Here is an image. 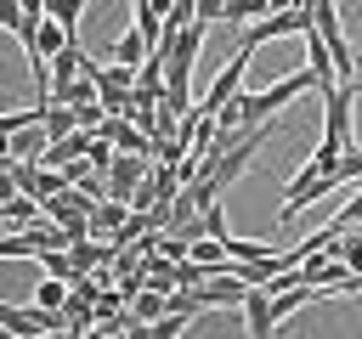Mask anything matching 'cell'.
Wrapping results in <instances>:
<instances>
[{"label":"cell","mask_w":362,"mask_h":339,"mask_svg":"<svg viewBox=\"0 0 362 339\" xmlns=\"http://www.w3.org/2000/svg\"><path fill=\"white\" fill-rule=\"evenodd\" d=\"M79 11H85V0H45V17H57L68 34H79Z\"/></svg>","instance_id":"obj_8"},{"label":"cell","mask_w":362,"mask_h":339,"mask_svg":"<svg viewBox=\"0 0 362 339\" xmlns=\"http://www.w3.org/2000/svg\"><path fill=\"white\" fill-rule=\"evenodd\" d=\"M249 56H255V51H249V45H238V56H232V62L221 68V79L209 85V102H198L204 113H221V107H226V102L238 96V85H243V68H249Z\"/></svg>","instance_id":"obj_2"},{"label":"cell","mask_w":362,"mask_h":339,"mask_svg":"<svg viewBox=\"0 0 362 339\" xmlns=\"http://www.w3.org/2000/svg\"><path fill=\"white\" fill-rule=\"evenodd\" d=\"M79 73H85V51H79V34H74V40H68V45H62V51L51 56V90L74 85Z\"/></svg>","instance_id":"obj_4"},{"label":"cell","mask_w":362,"mask_h":339,"mask_svg":"<svg viewBox=\"0 0 362 339\" xmlns=\"http://www.w3.org/2000/svg\"><path fill=\"white\" fill-rule=\"evenodd\" d=\"M147 51H153V45H147V34H141V28H130V34H119V45H113L107 56H113V62H130V68H141V56H147Z\"/></svg>","instance_id":"obj_6"},{"label":"cell","mask_w":362,"mask_h":339,"mask_svg":"<svg viewBox=\"0 0 362 339\" xmlns=\"http://www.w3.org/2000/svg\"><path fill=\"white\" fill-rule=\"evenodd\" d=\"M260 11H272V0H226V23H221V28H238V23H255Z\"/></svg>","instance_id":"obj_7"},{"label":"cell","mask_w":362,"mask_h":339,"mask_svg":"<svg viewBox=\"0 0 362 339\" xmlns=\"http://www.w3.org/2000/svg\"><path fill=\"white\" fill-rule=\"evenodd\" d=\"M198 23L204 28H221L226 23V0H198Z\"/></svg>","instance_id":"obj_9"},{"label":"cell","mask_w":362,"mask_h":339,"mask_svg":"<svg viewBox=\"0 0 362 339\" xmlns=\"http://www.w3.org/2000/svg\"><path fill=\"white\" fill-rule=\"evenodd\" d=\"M243 322H249L255 339H272V333H277V322H272V294H266V288H249V294H243Z\"/></svg>","instance_id":"obj_3"},{"label":"cell","mask_w":362,"mask_h":339,"mask_svg":"<svg viewBox=\"0 0 362 339\" xmlns=\"http://www.w3.org/2000/svg\"><path fill=\"white\" fill-rule=\"evenodd\" d=\"M305 28H311V11H305V6H288V11L255 17V23L243 28V40H238V45H249V51H255V45H266V40H283V34H305Z\"/></svg>","instance_id":"obj_1"},{"label":"cell","mask_w":362,"mask_h":339,"mask_svg":"<svg viewBox=\"0 0 362 339\" xmlns=\"http://www.w3.org/2000/svg\"><path fill=\"white\" fill-rule=\"evenodd\" d=\"M124 215H130L124 198H102V203L90 209V232H96V237H113V232L124 226Z\"/></svg>","instance_id":"obj_5"},{"label":"cell","mask_w":362,"mask_h":339,"mask_svg":"<svg viewBox=\"0 0 362 339\" xmlns=\"http://www.w3.org/2000/svg\"><path fill=\"white\" fill-rule=\"evenodd\" d=\"M356 220H362V192H356V198H351V203H345V209H339V215H334L328 226H334V232H351Z\"/></svg>","instance_id":"obj_10"},{"label":"cell","mask_w":362,"mask_h":339,"mask_svg":"<svg viewBox=\"0 0 362 339\" xmlns=\"http://www.w3.org/2000/svg\"><path fill=\"white\" fill-rule=\"evenodd\" d=\"M356 90H362V56H356Z\"/></svg>","instance_id":"obj_11"}]
</instances>
